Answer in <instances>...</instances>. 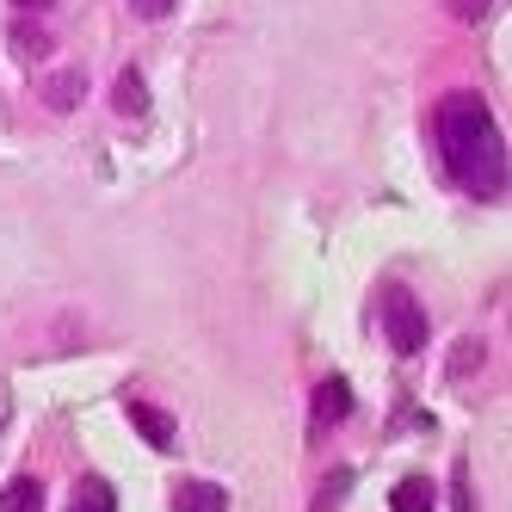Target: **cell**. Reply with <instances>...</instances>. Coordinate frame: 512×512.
<instances>
[{
    "label": "cell",
    "instance_id": "obj_7",
    "mask_svg": "<svg viewBox=\"0 0 512 512\" xmlns=\"http://www.w3.org/2000/svg\"><path fill=\"white\" fill-rule=\"evenodd\" d=\"M112 105H118L124 118H142V112H149V87H142V75H136V68H124V75H118V87H112Z\"/></svg>",
    "mask_w": 512,
    "mask_h": 512
},
{
    "label": "cell",
    "instance_id": "obj_12",
    "mask_svg": "<svg viewBox=\"0 0 512 512\" xmlns=\"http://www.w3.org/2000/svg\"><path fill=\"white\" fill-rule=\"evenodd\" d=\"M68 512H118V500H112V488H105V482H87L81 500L68 506Z\"/></svg>",
    "mask_w": 512,
    "mask_h": 512
},
{
    "label": "cell",
    "instance_id": "obj_14",
    "mask_svg": "<svg viewBox=\"0 0 512 512\" xmlns=\"http://www.w3.org/2000/svg\"><path fill=\"white\" fill-rule=\"evenodd\" d=\"M130 7H136V19H167L173 0H130Z\"/></svg>",
    "mask_w": 512,
    "mask_h": 512
},
{
    "label": "cell",
    "instance_id": "obj_6",
    "mask_svg": "<svg viewBox=\"0 0 512 512\" xmlns=\"http://www.w3.org/2000/svg\"><path fill=\"white\" fill-rule=\"evenodd\" d=\"M44 506V482L38 475H13L7 494H0V512H38Z\"/></svg>",
    "mask_w": 512,
    "mask_h": 512
},
{
    "label": "cell",
    "instance_id": "obj_5",
    "mask_svg": "<svg viewBox=\"0 0 512 512\" xmlns=\"http://www.w3.org/2000/svg\"><path fill=\"white\" fill-rule=\"evenodd\" d=\"M44 99H50V112H75L87 99V75L81 68H56V75H44Z\"/></svg>",
    "mask_w": 512,
    "mask_h": 512
},
{
    "label": "cell",
    "instance_id": "obj_3",
    "mask_svg": "<svg viewBox=\"0 0 512 512\" xmlns=\"http://www.w3.org/2000/svg\"><path fill=\"white\" fill-rule=\"evenodd\" d=\"M352 414V389L340 383V377H327L321 389H315V408H309V432L315 438H327V432H334L340 420Z\"/></svg>",
    "mask_w": 512,
    "mask_h": 512
},
{
    "label": "cell",
    "instance_id": "obj_8",
    "mask_svg": "<svg viewBox=\"0 0 512 512\" xmlns=\"http://www.w3.org/2000/svg\"><path fill=\"white\" fill-rule=\"evenodd\" d=\"M179 512H229V494L216 482H186L179 488Z\"/></svg>",
    "mask_w": 512,
    "mask_h": 512
},
{
    "label": "cell",
    "instance_id": "obj_9",
    "mask_svg": "<svg viewBox=\"0 0 512 512\" xmlns=\"http://www.w3.org/2000/svg\"><path fill=\"white\" fill-rule=\"evenodd\" d=\"M7 44H13V56H25V62H38V56H50V31H38V25H13L7 31Z\"/></svg>",
    "mask_w": 512,
    "mask_h": 512
},
{
    "label": "cell",
    "instance_id": "obj_1",
    "mask_svg": "<svg viewBox=\"0 0 512 512\" xmlns=\"http://www.w3.org/2000/svg\"><path fill=\"white\" fill-rule=\"evenodd\" d=\"M438 155H445V173L469 198H500L506 192V142L494 112L475 93H451L438 105Z\"/></svg>",
    "mask_w": 512,
    "mask_h": 512
},
{
    "label": "cell",
    "instance_id": "obj_10",
    "mask_svg": "<svg viewBox=\"0 0 512 512\" xmlns=\"http://www.w3.org/2000/svg\"><path fill=\"white\" fill-rule=\"evenodd\" d=\"M389 506H395V512H432V488L420 482V475H408V482L389 494Z\"/></svg>",
    "mask_w": 512,
    "mask_h": 512
},
{
    "label": "cell",
    "instance_id": "obj_16",
    "mask_svg": "<svg viewBox=\"0 0 512 512\" xmlns=\"http://www.w3.org/2000/svg\"><path fill=\"white\" fill-rule=\"evenodd\" d=\"M457 512H475V494H469V469L457 463Z\"/></svg>",
    "mask_w": 512,
    "mask_h": 512
},
{
    "label": "cell",
    "instance_id": "obj_18",
    "mask_svg": "<svg viewBox=\"0 0 512 512\" xmlns=\"http://www.w3.org/2000/svg\"><path fill=\"white\" fill-rule=\"evenodd\" d=\"M0 426H7V401H0Z\"/></svg>",
    "mask_w": 512,
    "mask_h": 512
},
{
    "label": "cell",
    "instance_id": "obj_2",
    "mask_svg": "<svg viewBox=\"0 0 512 512\" xmlns=\"http://www.w3.org/2000/svg\"><path fill=\"white\" fill-rule=\"evenodd\" d=\"M383 334H389V346L401 358H414V352L432 346V321H426V309L408 297V290H389L383 297Z\"/></svg>",
    "mask_w": 512,
    "mask_h": 512
},
{
    "label": "cell",
    "instance_id": "obj_11",
    "mask_svg": "<svg viewBox=\"0 0 512 512\" xmlns=\"http://www.w3.org/2000/svg\"><path fill=\"white\" fill-rule=\"evenodd\" d=\"M346 488H352V469H334V475L321 482V494H315V512H334V506L346 500Z\"/></svg>",
    "mask_w": 512,
    "mask_h": 512
},
{
    "label": "cell",
    "instance_id": "obj_17",
    "mask_svg": "<svg viewBox=\"0 0 512 512\" xmlns=\"http://www.w3.org/2000/svg\"><path fill=\"white\" fill-rule=\"evenodd\" d=\"M19 7H25V13H44V7H50V0H19Z\"/></svg>",
    "mask_w": 512,
    "mask_h": 512
},
{
    "label": "cell",
    "instance_id": "obj_13",
    "mask_svg": "<svg viewBox=\"0 0 512 512\" xmlns=\"http://www.w3.org/2000/svg\"><path fill=\"white\" fill-rule=\"evenodd\" d=\"M488 7H494V0H451V13L469 19V25H475V19H488Z\"/></svg>",
    "mask_w": 512,
    "mask_h": 512
},
{
    "label": "cell",
    "instance_id": "obj_15",
    "mask_svg": "<svg viewBox=\"0 0 512 512\" xmlns=\"http://www.w3.org/2000/svg\"><path fill=\"white\" fill-rule=\"evenodd\" d=\"M475 364H482V352H475V340H463V352H457V358H451V371H457V377H463V371H475Z\"/></svg>",
    "mask_w": 512,
    "mask_h": 512
},
{
    "label": "cell",
    "instance_id": "obj_4",
    "mask_svg": "<svg viewBox=\"0 0 512 512\" xmlns=\"http://www.w3.org/2000/svg\"><path fill=\"white\" fill-rule=\"evenodd\" d=\"M130 420H136V432L149 438L155 451H173L179 426H173V414H167V408H155V401H130Z\"/></svg>",
    "mask_w": 512,
    "mask_h": 512
}]
</instances>
